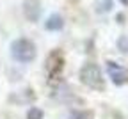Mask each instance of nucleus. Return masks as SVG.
<instances>
[{
    "mask_svg": "<svg viewBox=\"0 0 128 119\" xmlns=\"http://www.w3.org/2000/svg\"><path fill=\"white\" fill-rule=\"evenodd\" d=\"M27 119H43V110L38 107H30V110L27 112Z\"/></svg>",
    "mask_w": 128,
    "mask_h": 119,
    "instance_id": "7",
    "label": "nucleus"
},
{
    "mask_svg": "<svg viewBox=\"0 0 128 119\" xmlns=\"http://www.w3.org/2000/svg\"><path fill=\"white\" fill-rule=\"evenodd\" d=\"M38 55V50H36V44L34 41H30L27 38H18L11 43V57L18 62H32Z\"/></svg>",
    "mask_w": 128,
    "mask_h": 119,
    "instance_id": "1",
    "label": "nucleus"
},
{
    "mask_svg": "<svg viewBox=\"0 0 128 119\" xmlns=\"http://www.w3.org/2000/svg\"><path fill=\"white\" fill-rule=\"evenodd\" d=\"M62 68H64V55L59 50H54V52L46 57V62H44V70L48 73V78L50 80L57 78L62 71Z\"/></svg>",
    "mask_w": 128,
    "mask_h": 119,
    "instance_id": "3",
    "label": "nucleus"
},
{
    "mask_svg": "<svg viewBox=\"0 0 128 119\" xmlns=\"http://www.w3.org/2000/svg\"><path fill=\"white\" fill-rule=\"evenodd\" d=\"M41 12H43V6H41V0H25L23 2V14L28 22H38L41 18Z\"/></svg>",
    "mask_w": 128,
    "mask_h": 119,
    "instance_id": "5",
    "label": "nucleus"
},
{
    "mask_svg": "<svg viewBox=\"0 0 128 119\" xmlns=\"http://www.w3.org/2000/svg\"><path fill=\"white\" fill-rule=\"evenodd\" d=\"M62 27H64V20L60 14H52L44 22V28L50 32H59V30H62Z\"/></svg>",
    "mask_w": 128,
    "mask_h": 119,
    "instance_id": "6",
    "label": "nucleus"
},
{
    "mask_svg": "<svg viewBox=\"0 0 128 119\" xmlns=\"http://www.w3.org/2000/svg\"><path fill=\"white\" fill-rule=\"evenodd\" d=\"M78 78L84 86L94 89V91H103L105 89V82H103V75L100 66H96L92 62H87L82 66V70L78 73Z\"/></svg>",
    "mask_w": 128,
    "mask_h": 119,
    "instance_id": "2",
    "label": "nucleus"
},
{
    "mask_svg": "<svg viewBox=\"0 0 128 119\" xmlns=\"http://www.w3.org/2000/svg\"><path fill=\"white\" fill-rule=\"evenodd\" d=\"M119 2H121L123 6H128V0H119Z\"/></svg>",
    "mask_w": 128,
    "mask_h": 119,
    "instance_id": "11",
    "label": "nucleus"
},
{
    "mask_svg": "<svg viewBox=\"0 0 128 119\" xmlns=\"http://www.w3.org/2000/svg\"><path fill=\"white\" fill-rule=\"evenodd\" d=\"M70 119H91V116L87 112H75V114H71Z\"/></svg>",
    "mask_w": 128,
    "mask_h": 119,
    "instance_id": "10",
    "label": "nucleus"
},
{
    "mask_svg": "<svg viewBox=\"0 0 128 119\" xmlns=\"http://www.w3.org/2000/svg\"><path fill=\"white\" fill-rule=\"evenodd\" d=\"M96 6H98V7H96L98 12H107V11H110L112 2H110V0H103V7H102V4H96Z\"/></svg>",
    "mask_w": 128,
    "mask_h": 119,
    "instance_id": "9",
    "label": "nucleus"
},
{
    "mask_svg": "<svg viewBox=\"0 0 128 119\" xmlns=\"http://www.w3.org/2000/svg\"><path fill=\"white\" fill-rule=\"evenodd\" d=\"M118 48L123 54H128V36H121L118 39Z\"/></svg>",
    "mask_w": 128,
    "mask_h": 119,
    "instance_id": "8",
    "label": "nucleus"
},
{
    "mask_svg": "<svg viewBox=\"0 0 128 119\" xmlns=\"http://www.w3.org/2000/svg\"><path fill=\"white\" fill-rule=\"evenodd\" d=\"M107 71H108V76H110V80H112V84H114V86H123V84L128 80L126 70H124L123 66L112 62V60L107 62Z\"/></svg>",
    "mask_w": 128,
    "mask_h": 119,
    "instance_id": "4",
    "label": "nucleus"
}]
</instances>
